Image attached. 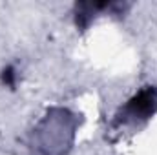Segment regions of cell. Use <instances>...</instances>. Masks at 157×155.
<instances>
[{"instance_id":"cell-4","label":"cell","mask_w":157,"mask_h":155,"mask_svg":"<svg viewBox=\"0 0 157 155\" xmlns=\"http://www.w3.org/2000/svg\"><path fill=\"white\" fill-rule=\"evenodd\" d=\"M0 80H2L4 86L15 88V86H17V70H15V66L4 68V71H2V75H0Z\"/></svg>"},{"instance_id":"cell-3","label":"cell","mask_w":157,"mask_h":155,"mask_svg":"<svg viewBox=\"0 0 157 155\" xmlns=\"http://www.w3.org/2000/svg\"><path fill=\"white\" fill-rule=\"evenodd\" d=\"M130 7V4H121V2H77L75 4V26L78 29H88L93 18L104 11L108 13H124Z\"/></svg>"},{"instance_id":"cell-1","label":"cell","mask_w":157,"mask_h":155,"mask_svg":"<svg viewBox=\"0 0 157 155\" xmlns=\"http://www.w3.org/2000/svg\"><path fill=\"white\" fill-rule=\"evenodd\" d=\"M78 117L68 108H51L33 128L29 137L31 155H68L73 148Z\"/></svg>"},{"instance_id":"cell-2","label":"cell","mask_w":157,"mask_h":155,"mask_svg":"<svg viewBox=\"0 0 157 155\" xmlns=\"http://www.w3.org/2000/svg\"><path fill=\"white\" fill-rule=\"evenodd\" d=\"M157 113V86H144L133 93L112 119V128H135L148 122Z\"/></svg>"}]
</instances>
